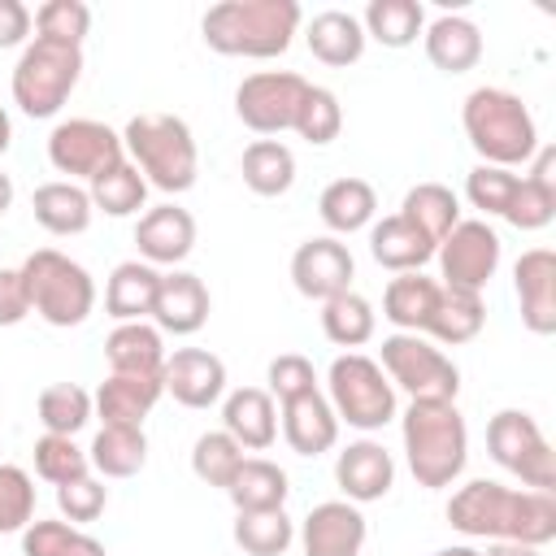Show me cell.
Instances as JSON below:
<instances>
[{
	"instance_id": "obj_1",
	"label": "cell",
	"mask_w": 556,
	"mask_h": 556,
	"mask_svg": "<svg viewBox=\"0 0 556 556\" xmlns=\"http://www.w3.org/2000/svg\"><path fill=\"white\" fill-rule=\"evenodd\" d=\"M447 526L460 530L465 539L543 547L556 539V495L552 491H513L491 478H473L460 491H452Z\"/></svg>"
},
{
	"instance_id": "obj_2",
	"label": "cell",
	"mask_w": 556,
	"mask_h": 556,
	"mask_svg": "<svg viewBox=\"0 0 556 556\" xmlns=\"http://www.w3.org/2000/svg\"><path fill=\"white\" fill-rule=\"evenodd\" d=\"M300 17L304 13L295 0H222L204 13L200 35L222 56L269 61L291 48Z\"/></svg>"
},
{
	"instance_id": "obj_3",
	"label": "cell",
	"mask_w": 556,
	"mask_h": 556,
	"mask_svg": "<svg viewBox=\"0 0 556 556\" xmlns=\"http://www.w3.org/2000/svg\"><path fill=\"white\" fill-rule=\"evenodd\" d=\"M400 434H404V456L417 486L443 491L465 473L469 430L456 400H413L400 421Z\"/></svg>"
},
{
	"instance_id": "obj_4",
	"label": "cell",
	"mask_w": 556,
	"mask_h": 556,
	"mask_svg": "<svg viewBox=\"0 0 556 556\" xmlns=\"http://www.w3.org/2000/svg\"><path fill=\"white\" fill-rule=\"evenodd\" d=\"M460 126L473 143V152L482 156V165H526L539 152V126L530 117V109L521 104V96L504 91V87H473L460 104Z\"/></svg>"
},
{
	"instance_id": "obj_5",
	"label": "cell",
	"mask_w": 556,
	"mask_h": 556,
	"mask_svg": "<svg viewBox=\"0 0 556 556\" xmlns=\"http://www.w3.org/2000/svg\"><path fill=\"white\" fill-rule=\"evenodd\" d=\"M122 148L130 152V165L165 195H182L195 187L200 152L191 139V126L174 113H139L122 130Z\"/></svg>"
},
{
	"instance_id": "obj_6",
	"label": "cell",
	"mask_w": 556,
	"mask_h": 556,
	"mask_svg": "<svg viewBox=\"0 0 556 556\" xmlns=\"http://www.w3.org/2000/svg\"><path fill=\"white\" fill-rule=\"evenodd\" d=\"M22 282L30 295V313H39L48 326H61V330L83 326L96 308L91 274L56 248H35L22 261Z\"/></svg>"
},
{
	"instance_id": "obj_7",
	"label": "cell",
	"mask_w": 556,
	"mask_h": 556,
	"mask_svg": "<svg viewBox=\"0 0 556 556\" xmlns=\"http://www.w3.org/2000/svg\"><path fill=\"white\" fill-rule=\"evenodd\" d=\"M83 78V48L56 39H30L13 65V104L26 117H56Z\"/></svg>"
},
{
	"instance_id": "obj_8",
	"label": "cell",
	"mask_w": 556,
	"mask_h": 556,
	"mask_svg": "<svg viewBox=\"0 0 556 556\" xmlns=\"http://www.w3.org/2000/svg\"><path fill=\"white\" fill-rule=\"evenodd\" d=\"M326 391L334 417L348 421L352 430H382L395 417V387L387 382L382 365L361 352H343L330 361Z\"/></svg>"
},
{
	"instance_id": "obj_9",
	"label": "cell",
	"mask_w": 556,
	"mask_h": 556,
	"mask_svg": "<svg viewBox=\"0 0 556 556\" xmlns=\"http://www.w3.org/2000/svg\"><path fill=\"white\" fill-rule=\"evenodd\" d=\"M486 452L500 469L521 478L530 491H552L556 486V452L543 439L539 421L526 408H500L486 421Z\"/></svg>"
},
{
	"instance_id": "obj_10",
	"label": "cell",
	"mask_w": 556,
	"mask_h": 556,
	"mask_svg": "<svg viewBox=\"0 0 556 556\" xmlns=\"http://www.w3.org/2000/svg\"><path fill=\"white\" fill-rule=\"evenodd\" d=\"M382 374L391 387L408 391V400H456L460 369L426 339V334H387L382 339Z\"/></svg>"
},
{
	"instance_id": "obj_11",
	"label": "cell",
	"mask_w": 556,
	"mask_h": 556,
	"mask_svg": "<svg viewBox=\"0 0 556 556\" xmlns=\"http://www.w3.org/2000/svg\"><path fill=\"white\" fill-rule=\"evenodd\" d=\"M48 161L56 174H70L74 178H100L104 169H113L117 161H126V148H122V135L96 117H70V122H56L52 135H48Z\"/></svg>"
},
{
	"instance_id": "obj_12",
	"label": "cell",
	"mask_w": 556,
	"mask_h": 556,
	"mask_svg": "<svg viewBox=\"0 0 556 556\" xmlns=\"http://www.w3.org/2000/svg\"><path fill=\"white\" fill-rule=\"evenodd\" d=\"M308 83L291 70H261L235 87V117L256 135H282L295 126Z\"/></svg>"
},
{
	"instance_id": "obj_13",
	"label": "cell",
	"mask_w": 556,
	"mask_h": 556,
	"mask_svg": "<svg viewBox=\"0 0 556 556\" xmlns=\"http://www.w3.org/2000/svg\"><path fill=\"white\" fill-rule=\"evenodd\" d=\"M434 256H439V269H443V287L482 295V287L500 269V235L482 217H465L447 230V239L434 248Z\"/></svg>"
},
{
	"instance_id": "obj_14",
	"label": "cell",
	"mask_w": 556,
	"mask_h": 556,
	"mask_svg": "<svg viewBox=\"0 0 556 556\" xmlns=\"http://www.w3.org/2000/svg\"><path fill=\"white\" fill-rule=\"evenodd\" d=\"M352 274H356V261L348 252V243H339L334 235H321V239H304L291 256V282L304 300H334L343 291H352Z\"/></svg>"
},
{
	"instance_id": "obj_15",
	"label": "cell",
	"mask_w": 556,
	"mask_h": 556,
	"mask_svg": "<svg viewBox=\"0 0 556 556\" xmlns=\"http://www.w3.org/2000/svg\"><path fill=\"white\" fill-rule=\"evenodd\" d=\"M365 517L352 500H326L313 504L308 517L300 521V547L304 556H361L365 547Z\"/></svg>"
},
{
	"instance_id": "obj_16",
	"label": "cell",
	"mask_w": 556,
	"mask_h": 556,
	"mask_svg": "<svg viewBox=\"0 0 556 556\" xmlns=\"http://www.w3.org/2000/svg\"><path fill=\"white\" fill-rule=\"evenodd\" d=\"M161 387H165V395H174L182 408H208V404H217L222 391H226V365H222V356H213L208 348H178L174 356H165Z\"/></svg>"
},
{
	"instance_id": "obj_17",
	"label": "cell",
	"mask_w": 556,
	"mask_h": 556,
	"mask_svg": "<svg viewBox=\"0 0 556 556\" xmlns=\"http://www.w3.org/2000/svg\"><path fill=\"white\" fill-rule=\"evenodd\" d=\"M513 287L521 304V321L530 334H552L556 330V252L552 248H530L513 265Z\"/></svg>"
},
{
	"instance_id": "obj_18",
	"label": "cell",
	"mask_w": 556,
	"mask_h": 556,
	"mask_svg": "<svg viewBox=\"0 0 556 556\" xmlns=\"http://www.w3.org/2000/svg\"><path fill=\"white\" fill-rule=\"evenodd\" d=\"M334 482L352 504H374L395 486V460L382 443L356 439L334 456Z\"/></svg>"
},
{
	"instance_id": "obj_19",
	"label": "cell",
	"mask_w": 556,
	"mask_h": 556,
	"mask_svg": "<svg viewBox=\"0 0 556 556\" xmlns=\"http://www.w3.org/2000/svg\"><path fill=\"white\" fill-rule=\"evenodd\" d=\"M208 308H213V300H208L204 278H195L187 269L161 274V287H156V300H152L156 330H165V334H195L208 321Z\"/></svg>"
},
{
	"instance_id": "obj_20",
	"label": "cell",
	"mask_w": 556,
	"mask_h": 556,
	"mask_svg": "<svg viewBox=\"0 0 556 556\" xmlns=\"http://www.w3.org/2000/svg\"><path fill=\"white\" fill-rule=\"evenodd\" d=\"M135 243H139V256L148 265H178L195 248V217L178 204H156L139 217Z\"/></svg>"
},
{
	"instance_id": "obj_21",
	"label": "cell",
	"mask_w": 556,
	"mask_h": 556,
	"mask_svg": "<svg viewBox=\"0 0 556 556\" xmlns=\"http://www.w3.org/2000/svg\"><path fill=\"white\" fill-rule=\"evenodd\" d=\"M165 395L161 374H109L100 382V391L91 395V408L100 413L104 426H135L143 430V417L152 413V404Z\"/></svg>"
},
{
	"instance_id": "obj_22",
	"label": "cell",
	"mask_w": 556,
	"mask_h": 556,
	"mask_svg": "<svg viewBox=\"0 0 556 556\" xmlns=\"http://www.w3.org/2000/svg\"><path fill=\"white\" fill-rule=\"evenodd\" d=\"M282 439L295 456H321L339 443V417L317 387L282 404Z\"/></svg>"
},
{
	"instance_id": "obj_23",
	"label": "cell",
	"mask_w": 556,
	"mask_h": 556,
	"mask_svg": "<svg viewBox=\"0 0 556 556\" xmlns=\"http://www.w3.org/2000/svg\"><path fill=\"white\" fill-rule=\"evenodd\" d=\"M222 430L248 447V452H265L274 439H278V408H274V395L261 391V387H239L226 395L222 404Z\"/></svg>"
},
{
	"instance_id": "obj_24",
	"label": "cell",
	"mask_w": 556,
	"mask_h": 556,
	"mask_svg": "<svg viewBox=\"0 0 556 556\" xmlns=\"http://www.w3.org/2000/svg\"><path fill=\"white\" fill-rule=\"evenodd\" d=\"M421 39H426L430 65L443 70V74H465V70H473L482 61V30L469 17H460V13L434 17L421 30Z\"/></svg>"
},
{
	"instance_id": "obj_25",
	"label": "cell",
	"mask_w": 556,
	"mask_h": 556,
	"mask_svg": "<svg viewBox=\"0 0 556 556\" xmlns=\"http://www.w3.org/2000/svg\"><path fill=\"white\" fill-rule=\"evenodd\" d=\"M369 256L391 274H413L434 256V243L404 213H391L369 226Z\"/></svg>"
},
{
	"instance_id": "obj_26",
	"label": "cell",
	"mask_w": 556,
	"mask_h": 556,
	"mask_svg": "<svg viewBox=\"0 0 556 556\" xmlns=\"http://www.w3.org/2000/svg\"><path fill=\"white\" fill-rule=\"evenodd\" d=\"M439 291H443V282L426 278L421 269L395 274L382 291V317L404 334H426V326L434 317V304H439Z\"/></svg>"
},
{
	"instance_id": "obj_27",
	"label": "cell",
	"mask_w": 556,
	"mask_h": 556,
	"mask_svg": "<svg viewBox=\"0 0 556 556\" xmlns=\"http://www.w3.org/2000/svg\"><path fill=\"white\" fill-rule=\"evenodd\" d=\"M304 39H308V52L330 65V70H343V65H356L361 52H365V30H361V17L343 13V9H321L313 13V22L304 26Z\"/></svg>"
},
{
	"instance_id": "obj_28",
	"label": "cell",
	"mask_w": 556,
	"mask_h": 556,
	"mask_svg": "<svg viewBox=\"0 0 556 556\" xmlns=\"http://www.w3.org/2000/svg\"><path fill=\"white\" fill-rule=\"evenodd\" d=\"M156 287H161V274L156 265L148 261H122L109 282H104V313L122 321H143L152 317V300H156Z\"/></svg>"
},
{
	"instance_id": "obj_29",
	"label": "cell",
	"mask_w": 556,
	"mask_h": 556,
	"mask_svg": "<svg viewBox=\"0 0 556 556\" xmlns=\"http://www.w3.org/2000/svg\"><path fill=\"white\" fill-rule=\"evenodd\" d=\"M30 208H35V222L48 230V235H83L91 226V195L70 182V178H56V182H43L35 187L30 195Z\"/></svg>"
},
{
	"instance_id": "obj_30",
	"label": "cell",
	"mask_w": 556,
	"mask_h": 556,
	"mask_svg": "<svg viewBox=\"0 0 556 556\" xmlns=\"http://www.w3.org/2000/svg\"><path fill=\"white\" fill-rule=\"evenodd\" d=\"M235 513H269V508H282L291 486H287V469L265 460V456H243L239 473L230 478L226 486Z\"/></svg>"
},
{
	"instance_id": "obj_31",
	"label": "cell",
	"mask_w": 556,
	"mask_h": 556,
	"mask_svg": "<svg viewBox=\"0 0 556 556\" xmlns=\"http://www.w3.org/2000/svg\"><path fill=\"white\" fill-rule=\"evenodd\" d=\"M104 361L113 374H161L165 369V343L161 330L148 321H122L104 339Z\"/></svg>"
},
{
	"instance_id": "obj_32",
	"label": "cell",
	"mask_w": 556,
	"mask_h": 556,
	"mask_svg": "<svg viewBox=\"0 0 556 556\" xmlns=\"http://www.w3.org/2000/svg\"><path fill=\"white\" fill-rule=\"evenodd\" d=\"M239 174H243V182H248L252 195L274 200V195H287L291 191V182H295V156H291V148L282 139H252L243 148Z\"/></svg>"
},
{
	"instance_id": "obj_33",
	"label": "cell",
	"mask_w": 556,
	"mask_h": 556,
	"mask_svg": "<svg viewBox=\"0 0 556 556\" xmlns=\"http://www.w3.org/2000/svg\"><path fill=\"white\" fill-rule=\"evenodd\" d=\"M374 208H378V195L365 178H334V182H326V191L317 200V213L334 235L365 230L374 222Z\"/></svg>"
},
{
	"instance_id": "obj_34",
	"label": "cell",
	"mask_w": 556,
	"mask_h": 556,
	"mask_svg": "<svg viewBox=\"0 0 556 556\" xmlns=\"http://www.w3.org/2000/svg\"><path fill=\"white\" fill-rule=\"evenodd\" d=\"M87 460L104 478H135L148 465V439L135 426H100L87 447Z\"/></svg>"
},
{
	"instance_id": "obj_35",
	"label": "cell",
	"mask_w": 556,
	"mask_h": 556,
	"mask_svg": "<svg viewBox=\"0 0 556 556\" xmlns=\"http://www.w3.org/2000/svg\"><path fill=\"white\" fill-rule=\"evenodd\" d=\"M361 30L365 39H378L382 48H408L426 30V9L417 0H369Z\"/></svg>"
},
{
	"instance_id": "obj_36",
	"label": "cell",
	"mask_w": 556,
	"mask_h": 556,
	"mask_svg": "<svg viewBox=\"0 0 556 556\" xmlns=\"http://www.w3.org/2000/svg\"><path fill=\"white\" fill-rule=\"evenodd\" d=\"M400 213L439 248V243L447 239V230L460 222V200H456L452 187H443V182H417V187L404 195Z\"/></svg>"
},
{
	"instance_id": "obj_37",
	"label": "cell",
	"mask_w": 556,
	"mask_h": 556,
	"mask_svg": "<svg viewBox=\"0 0 556 556\" xmlns=\"http://www.w3.org/2000/svg\"><path fill=\"white\" fill-rule=\"evenodd\" d=\"M486 321V308H482V295L478 291H456V287H443L439 291V304H434V317L426 326V334H434L439 343H469L478 339Z\"/></svg>"
},
{
	"instance_id": "obj_38",
	"label": "cell",
	"mask_w": 556,
	"mask_h": 556,
	"mask_svg": "<svg viewBox=\"0 0 556 556\" xmlns=\"http://www.w3.org/2000/svg\"><path fill=\"white\" fill-rule=\"evenodd\" d=\"M374 326H378V313H374V304H369L365 295H356V291H343V295H334V300L321 304V330H326V339L339 343V348H361V343H369V339H374Z\"/></svg>"
},
{
	"instance_id": "obj_39",
	"label": "cell",
	"mask_w": 556,
	"mask_h": 556,
	"mask_svg": "<svg viewBox=\"0 0 556 556\" xmlns=\"http://www.w3.org/2000/svg\"><path fill=\"white\" fill-rule=\"evenodd\" d=\"M35 413H39L43 434H65V439H74V434L91 421V395H87L78 382H52V387L39 391Z\"/></svg>"
},
{
	"instance_id": "obj_40",
	"label": "cell",
	"mask_w": 556,
	"mask_h": 556,
	"mask_svg": "<svg viewBox=\"0 0 556 556\" xmlns=\"http://www.w3.org/2000/svg\"><path fill=\"white\" fill-rule=\"evenodd\" d=\"M87 195H91V208H100L109 217H130V213L143 208L148 182H143V174L130 161H117L113 169H104L100 178H91Z\"/></svg>"
},
{
	"instance_id": "obj_41",
	"label": "cell",
	"mask_w": 556,
	"mask_h": 556,
	"mask_svg": "<svg viewBox=\"0 0 556 556\" xmlns=\"http://www.w3.org/2000/svg\"><path fill=\"white\" fill-rule=\"evenodd\" d=\"M295 539V526L282 508L269 513H235V543L248 556H282Z\"/></svg>"
},
{
	"instance_id": "obj_42",
	"label": "cell",
	"mask_w": 556,
	"mask_h": 556,
	"mask_svg": "<svg viewBox=\"0 0 556 556\" xmlns=\"http://www.w3.org/2000/svg\"><path fill=\"white\" fill-rule=\"evenodd\" d=\"M239 465H243V447L226 430H204L195 439V447H191V473L200 482H208V486H222L226 491L230 478L239 473Z\"/></svg>"
},
{
	"instance_id": "obj_43",
	"label": "cell",
	"mask_w": 556,
	"mask_h": 556,
	"mask_svg": "<svg viewBox=\"0 0 556 556\" xmlns=\"http://www.w3.org/2000/svg\"><path fill=\"white\" fill-rule=\"evenodd\" d=\"M291 130H295L300 139H308L313 148L339 139V130H343V104H339V96H334L330 87H313V83H308V91H304V100H300V113H295V126H291Z\"/></svg>"
},
{
	"instance_id": "obj_44",
	"label": "cell",
	"mask_w": 556,
	"mask_h": 556,
	"mask_svg": "<svg viewBox=\"0 0 556 556\" xmlns=\"http://www.w3.org/2000/svg\"><path fill=\"white\" fill-rule=\"evenodd\" d=\"M35 473H39L43 482L61 486V482H74V478L91 473V460H87V452H83L74 439H65V434H43V439H35Z\"/></svg>"
},
{
	"instance_id": "obj_45",
	"label": "cell",
	"mask_w": 556,
	"mask_h": 556,
	"mask_svg": "<svg viewBox=\"0 0 556 556\" xmlns=\"http://www.w3.org/2000/svg\"><path fill=\"white\" fill-rule=\"evenodd\" d=\"M35 30H39V39L83 48V39L91 30V9L83 0H48L35 9Z\"/></svg>"
},
{
	"instance_id": "obj_46",
	"label": "cell",
	"mask_w": 556,
	"mask_h": 556,
	"mask_svg": "<svg viewBox=\"0 0 556 556\" xmlns=\"http://www.w3.org/2000/svg\"><path fill=\"white\" fill-rule=\"evenodd\" d=\"M35 521V482L22 465H0V534H17Z\"/></svg>"
},
{
	"instance_id": "obj_47",
	"label": "cell",
	"mask_w": 556,
	"mask_h": 556,
	"mask_svg": "<svg viewBox=\"0 0 556 556\" xmlns=\"http://www.w3.org/2000/svg\"><path fill=\"white\" fill-rule=\"evenodd\" d=\"M556 217V187L547 182H534V178H517V191L504 208V222L517 226V230H543L547 222Z\"/></svg>"
},
{
	"instance_id": "obj_48",
	"label": "cell",
	"mask_w": 556,
	"mask_h": 556,
	"mask_svg": "<svg viewBox=\"0 0 556 556\" xmlns=\"http://www.w3.org/2000/svg\"><path fill=\"white\" fill-rule=\"evenodd\" d=\"M517 178H521V174L500 169V165H473V169L465 174V195H469L473 208L504 217V208H508V200H513V191H517Z\"/></svg>"
},
{
	"instance_id": "obj_49",
	"label": "cell",
	"mask_w": 556,
	"mask_h": 556,
	"mask_svg": "<svg viewBox=\"0 0 556 556\" xmlns=\"http://www.w3.org/2000/svg\"><path fill=\"white\" fill-rule=\"evenodd\" d=\"M104 504H109V491H104V482H96L91 473H83V478L56 486V508H61V517H65L70 526L96 521V517L104 513Z\"/></svg>"
},
{
	"instance_id": "obj_50",
	"label": "cell",
	"mask_w": 556,
	"mask_h": 556,
	"mask_svg": "<svg viewBox=\"0 0 556 556\" xmlns=\"http://www.w3.org/2000/svg\"><path fill=\"white\" fill-rule=\"evenodd\" d=\"M265 378H269V395H274L278 404H287V400H295V395H304V391L317 387L313 361L300 356V352H282V356H274L269 369H265Z\"/></svg>"
},
{
	"instance_id": "obj_51",
	"label": "cell",
	"mask_w": 556,
	"mask_h": 556,
	"mask_svg": "<svg viewBox=\"0 0 556 556\" xmlns=\"http://www.w3.org/2000/svg\"><path fill=\"white\" fill-rule=\"evenodd\" d=\"M74 534H78V526H70V521H39L35 517L22 530V556H61Z\"/></svg>"
},
{
	"instance_id": "obj_52",
	"label": "cell",
	"mask_w": 556,
	"mask_h": 556,
	"mask_svg": "<svg viewBox=\"0 0 556 556\" xmlns=\"http://www.w3.org/2000/svg\"><path fill=\"white\" fill-rule=\"evenodd\" d=\"M30 317V295L22 269H0V326H17Z\"/></svg>"
},
{
	"instance_id": "obj_53",
	"label": "cell",
	"mask_w": 556,
	"mask_h": 556,
	"mask_svg": "<svg viewBox=\"0 0 556 556\" xmlns=\"http://www.w3.org/2000/svg\"><path fill=\"white\" fill-rule=\"evenodd\" d=\"M30 9L22 0H0V48H17L30 35Z\"/></svg>"
},
{
	"instance_id": "obj_54",
	"label": "cell",
	"mask_w": 556,
	"mask_h": 556,
	"mask_svg": "<svg viewBox=\"0 0 556 556\" xmlns=\"http://www.w3.org/2000/svg\"><path fill=\"white\" fill-rule=\"evenodd\" d=\"M61 556H109V552H104V543H100V539H91V534H83V530H78Z\"/></svg>"
},
{
	"instance_id": "obj_55",
	"label": "cell",
	"mask_w": 556,
	"mask_h": 556,
	"mask_svg": "<svg viewBox=\"0 0 556 556\" xmlns=\"http://www.w3.org/2000/svg\"><path fill=\"white\" fill-rule=\"evenodd\" d=\"M482 556H539V547H526V543H486Z\"/></svg>"
},
{
	"instance_id": "obj_56",
	"label": "cell",
	"mask_w": 556,
	"mask_h": 556,
	"mask_svg": "<svg viewBox=\"0 0 556 556\" xmlns=\"http://www.w3.org/2000/svg\"><path fill=\"white\" fill-rule=\"evenodd\" d=\"M9 208H13V178L0 169V217H4Z\"/></svg>"
},
{
	"instance_id": "obj_57",
	"label": "cell",
	"mask_w": 556,
	"mask_h": 556,
	"mask_svg": "<svg viewBox=\"0 0 556 556\" xmlns=\"http://www.w3.org/2000/svg\"><path fill=\"white\" fill-rule=\"evenodd\" d=\"M9 143H13V122H9V113L0 109V156L9 152Z\"/></svg>"
},
{
	"instance_id": "obj_58",
	"label": "cell",
	"mask_w": 556,
	"mask_h": 556,
	"mask_svg": "<svg viewBox=\"0 0 556 556\" xmlns=\"http://www.w3.org/2000/svg\"><path fill=\"white\" fill-rule=\"evenodd\" d=\"M430 556H482V552L469 547V543H456V547H439V552H430Z\"/></svg>"
}]
</instances>
